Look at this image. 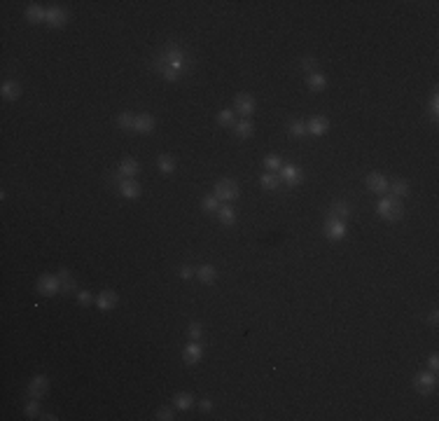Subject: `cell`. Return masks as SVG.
<instances>
[{"label":"cell","mask_w":439,"mask_h":421,"mask_svg":"<svg viewBox=\"0 0 439 421\" xmlns=\"http://www.w3.org/2000/svg\"><path fill=\"white\" fill-rule=\"evenodd\" d=\"M152 66L164 80L176 82L180 75H185V73L192 68V56L187 54L185 47H180V44H176V42H168L164 47V52L152 61Z\"/></svg>","instance_id":"6da1fadb"},{"label":"cell","mask_w":439,"mask_h":421,"mask_svg":"<svg viewBox=\"0 0 439 421\" xmlns=\"http://www.w3.org/2000/svg\"><path fill=\"white\" fill-rule=\"evenodd\" d=\"M376 208H379V216L383 218V220H388V222H397V220L404 218V204H402V199L393 197V194L383 197Z\"/></svg>","instance_id":"7a4b0ae2"},{"label":"cell","mask_w":439,"mask_h":421,"mask_svg":"<svg viewBox=\"0 0 439 421\" xmlns=\"http://www.w3.org/2000/svg\"><path fill=\"white\" fill-rule=\"evenodd\" d=\"M215 197H217L220 201H236L238 197H241V188H238L236 180H231V178H222V180H217L215 183Z\"/></svg>","instance_id":"3957f363"},{"label":"cell","mask_w":439,"mask_h":421,"mask_svg":"<svg viewBox=\"0 0 439 421\" xmlns=\"http://www.w3.org/2000/svg\"><path fill=\"white\" fill-rule=\"evenodd\" d=\"M234 110L238 112L241 117H250L255 115V110H257V101H255L253 94H236V99H234Z\"/></svg>","instance_id":"277c9868"},{"label":"cell","mask_w":439,"mask_h":421,"mask_svg":"<svg viewBox=\"0 0 439 421\" xmlns=\"http://www.w3.org/2000/svg\"><path fill=\"white\" fill-rule=\"evenodd\" d=\"M325 237L332 239V241H339V239H344V237H346V220L327 216V220H325Z\"/></svg>","instance_id":"5b68a950"},{"label":"cell","mask_w":439,"mask_h":421,"mask_svg":"<svg viewBox=\"0 0 439 421\" xmlns=\"http://www.w3.org/2000/svg\"><path fill=\"white\" fill-rule=\"evenodd\" d=\"M38 293L44 295V297H52V295L61 293V283L56 274H42L38 278Z\"/></svg>","instance_id":"8992f818"},{"label":"cell","mask_w":439,"mask_h":421,"mask_svg":"<svg viewBox=\"0 0 439 421\" xmlns=\"http://www.w3.org/2000/svg\"><path fill=\"white\" fill-rule=\"evenodd\" d=\"M413 386H416V391L421 395H430L437 388V377H434L432 372H418L416 379H413Z\"/></svg>","instance_id":"52a82bcc"},{"label":"cell","mask_w":439,"mask_h":421,"mask_svg":"<svg viewBox=\"0 0 439 421\" xmlns=\"http://www.w3.org/2000/svg\"><path fill=\"white\" fill-rule=\"evenodd\" d=\"M117 192L124 199H138L140 192H143V185L138 183V180H133V178H121V183L117 185Z\"/></svg>","instance_id":"ba28073f"},{"label":"cell","mask_w":439,"mask_h":421,"mask_svg":"<svg viewBox=\"0 0 439 421\" xmlns=\"http://www.w3.org/2000/svg\"><path fill=\"white\" fill-rule=\"evenodd\" d=\"M278 176H280V180L285 185H290V188H295V185H299L304 180V173L297 164H285V167L278 171Z\"/></svg>","instance_id":"9c48e42d"},{"label":"cell","mask_w":439,"mask_h":421,"mask_svg":"<svg viewBox=\"0 0 439 421\" xmlns=\"http://www.w3.org/2000/svg\"><path fill=\"white\" fill-rule=\"evenodd\" d=\"M68 19H70V14H68L66 7H59L54 5L52 10H47V24L54 28H61V26H66Z\"/></svg>","instance_id":"30bf717a"},{"label":"cell","mask_w":439,"mask_h":421,"mask_svg":"<svg viewBox=\"0 0 439 421\" xmlns=\"http://www.w3.org/2000/svg\"><path fill=\"white\" fill-rule=\"evenodd\" d=\"M367 188H369V192H374V194H385L388 192V178H385L383 173L372 171L367 176Z\"/></svg>","instance_id":"8fae6325"},{"label":"cell","mask_w":439,"mask_h":421,"mask_svg":"<svg viewBox=\"0 0 439 421\" xmlns=\"http://www.w3.org/2000/svg\"><path fill=\"white\" fill-rule=\"evenodd\" d=\"M47 391H50V379L44 377V375L33 377L31 384H28V395H31V398H42Z\"/></svg>","instance_id":"7c38bea8"},{"label":"cell","mask_w":439,"mask_h":421,"mask_svg":"<svg viewBox=\"0 0 439 421\" xmlns=\"http://www.w3.org/2000/svg\"><path fill=\"white\" fill-rule=\"evenodd\" d=\"M201 358H203V346L199 342H189L182 349V360H185L187 365H197Z\"/></svg>","instance_id":"4fadbf2b"},{"label":"cell","mask_w":439,"mask_h":421,"mask_svg":"<svg viewBox=\"0 0 439 421\" xmlns=\"http://www.w3.org/2000/svg\"><path fill=\"white\" fill-rule=\"evenodd\" d=\"M117 302H119V297H117L115 290H101L99 297H96V307H99L101 311H110V309H115Z\"/></svg>","instance_id":"5bb4252c"},{"label":"cell","mask_w":439,"mask_h":421,"mask_svg":"<svg viewBox=\"0 0 439 421\" xmlns=\"http://www.w3.org/2000/svg\"><path fill=\"white\" fill-rule=\"evenodd\" d=\"M327 129H329V120L323 115H315L306 122V131L311 136H323V133H327Z\"/></svg>","instance_id":"9a60e30c"},{"label":"cell","mask_w":439,"mask_h":421,"mask_svg":"<svg viewBox=\"0 0 439 421\" xmlns=\"http://www.w3.org/2000/svg\"><path fill=\"white\" fill-rule=\"evenodd\" d=\"M0 94H3L5 101H17L21 96V87H19L17 80H5L3 87H0Z\"/></svg>","instance_id":"2e32d148"},{"label":"cell","mask_w":439,"mask_h":421,"mask_svg":"<svg viewBox=\"0 0 439 421\" xmlns=\"http://www.w3.org/2000/svg\"><path fill=\"white\" fill-rule=\"evenodd\" d=\"M234 133H236L238 138H250V136L255 133V122L250 120V117L236 120V124H234Z\"/></svg>","instance_id":"e0dca14e"},{"label":"cell","mask_w":439,"mask_h":421,"mask_svg":"<svg viewBox=\"0 0 439 421\" xmlns=\"http://www.w3.org/2000/svg\"><path fill=\"white\" fill-rule=\"evenodd\" d=\"M133 131L152 133L154 131V117L150 115V112H140V115H136V127H133Z\"/></svg>","instance_id":"ac0fdd59"},{"label":"cell","mask_w":439,"mask_h":421,"mask_svg":"<svg viewBox=\"0 0 439 421\" xmlns=\"http://www.w3.org/2000/svg\"><path fill=\"white\" fill-rule=\"evenodd\" d=\"M26 19L31 24H42V21H47V10L42 5H38V3H31L26 7Z\"/></svg>","instance_id":"d6986e66"},{"label":"cell","mask_w":439,"mask_h":421,"mask_svg":"<svg viewBox=\"0 0 439 421\" xmlns=\"http://www.w3.org/2000/svg\"><path fill=\"white\" fill-rule=\"evenodd\" d=\"M351 213H353V208H351V204H348V201H334V204L329 206V213H327V216L346 220V218L351 216Z\"/></svg>","instance_id":"ffe728a7"},{"label":"cell","mask_w":439,"mask_h":421,"mask_svg":"<svg viewBox=\"0 0 439 421\" xmlns=\"http://www.w3.org/2000/svg\"><path fill=\"white\" fill-rule=\"evenodd\" d=\"M217 218H220V222H222L225 227H231V225L236 222V208H234V206H229V204L220 206Z\"/></svg>","instance_id":"44dd1931"},{"label":"cell","mask_w":439,"mask_h":421,"mask_svg":"<svg viewBox=\"0 0 439 421\" xmlns=\"http://www.w3.org/2000/svg\"><path fill=\"white\" fill-rule=\"evenodd\" d=\"M138 171H140V164H138L136 159H131V157H127V159L119 161V173L124 178H133Z\"/></svg>","instance_id":"7402d4cb"},{"label":"cell","mask_w":439,"mask_h":421,"mask_svg":"<svg viewBox=\"0 0 439 421\" xmlns=\"http://www.w3.org/2000/svg\"><path fill=\"white\" fill-rule=\"evenodd\" d=\"M306 84L311 91H323L327 87V78H325L323 73H311V75H306Z\"/></svg>","instance_id":"603a6c76"},{"label":"cell","mask_w":439,"mask_h":421,"mask_svg":"<svg viewBox=\"0 0 439 421\" xmlns=\"http://www.w3.org/2000/svg\"><path fill=\"white\" fill-rule=\"evenodd\" d=\"M197 276L201 283H213L217 278V269L213 265H201V267H197Z\"/></svg>","instance_id":"cb8c5ba5"},{"label":"cell","mask_w":439,"mask_h":421,"mask_svg":"<svg viewBox=\"0 0 439 421\" xmlns=\"http://www.w3.org/2000/svg\"><path fill=\"white\" fill-rule=\"evenodd\" d=\"M56 276H59V283H61V293H72L75 290V276L68 269H61Z\"/></svg>","instance_id":"d4e9b609"},{"label":"cell","mask_w":439,"mask_h":421,"mask_svg":"<svg viewBox=\"0 0 439 421\" xmlns=\"http://www.w3.org/2000/svg\"><path fill=\"white\" fill-rule=\"evenodd\" d=\"M388 190L393 192V197H397V199H402V197H409V183L406 180H393V183H388Z\"/></svg>","instance_id":"484cf974"},{"label":"cell","mask_w":439,"mask_h":421,"mask_svg":"<svg viewBox=\"0 0 439 421\" xmlns=\"http://www.w3.org/2000/svg\"><path fill=\"white\" fill-rule=\"evenodd\" d=\"M259 185H262L264 190H278V185H280V176H278V173L266 171V173H262V178H259Z\"/></svg>","instance_id":"4316f807"},{"label":"cell","mask_w":439,"mask_h":421,"mask_svg":"<svg viewBox=\"0 0 439 421\" xmlns=\"http://www.w3.org/2000/svg\"><path fill=\"white\" fill-rule=\"evenodd\" d=\"M173 405H176L178 410H189L194 405V395L187 393V391H182V393H176V398H173Z\"/></svg>","instance_id":"83f0119b"},{"label":"cell","mask_w":439,"mask_h":421,"mask_svg":"<svg viewBox=\"0 0 439 421\" xmlns=\"http://www.w3.org/2000/svg\"><path fill=\"white\" fill-rule=\"evenodd\" d=\"M157 167H159L161 173H166V176H168V173L176 171V161H173V157H170V155H159V157H157Z\"/></svg>","instance_id":"f1b7e54d"},{"label":"cell","mask_w":439,"mask_h":421,"mask_svg":"<svg viewBox=\"0 0 439 421\" xmlns=\"http://www.w3.org/2000/svg\"><path fill=\"white\" fill-rule=\"evenodd\" d=\"M287 131H290V136H295V138H304L306 136V122H302V120H292L290 124H287Z\"/></svg>","instance_id":"f546056e"},{"label":"cell","mask_w":439,"mask_h":421,"mask_svg":"<svg viewBox=\"0 0 439 421\" xmlns=\"http://www.w3.org/2000/svg\"><path fill=\"white\" fill-rule=\"evenodd\" d=\"M220 206L222 204H220V199L215 197V194H208V197H203L201 199V208L206 211V213H217Z\"/></svg>","instance_id":"4dcf8cb0"},{"label":"cell","mask_w":439,"mask_h":421,"mask_svg":"<svg viewBox=\"0 0 439 421\" xmlns=\"http://www.w3.org/2000/svg\"><path fill=\"white\" fill-rule=\"evenodd\" d=\"M117 124H119V129H133L136 127V115L133 112H119L117 115Z\"/></svg>","instance_id":"1f68e13d"},{"label":"cell","mask_w":439,"mask_h":421,"mask_svg":"<svg viewBox=\"0 0 439 421\" xmlns=\"http://www.w3.org/2000/svg\"><path fill=\"white\" fill-rule=\"evenodd\" d=\"M264 169H266V171H271V173H278L280 169H283V161H280L278 155H269L266 159H264Z\"/></svg>","instance_id":"d6a6232c"},{"label":"cell","mask_w":439,"mask_h":421,"mask_svg":"<svg viewBox=\"0 0 439 421\" xmlns=\"http://www.w3.org/2000/svg\"><path fill=\"white\" fill-rule=\"evenodd\" d=\"M217 122L222 124V127H234V124H236V112L234 110H222L217 115Z\"/></svg>","instance_id":"836d02e7"},{"label":"cell","mask_w":439,"mask_h":421,"mask_svg":"<svg viewBox=\"0 0 439 421\" xmlns=\"http://www.w3.org/2000/svg\"><path fill=\"white\" fill-rule=\"evenodd\" d=\"M187 335H189V339H192V342H201V337H203L201 323H197V321L189 323V330H187Z\"/></svg>","instance_id":"e575fe53"},{"label":"cell","mask_w":439,"mask_h":421,"mask_svg":"<svg viewBox=\"0 0 439 421\" xmlns=\"http://www.w3.org/2000/svg\"><path fill=\"white\" fill-rule=\"evenodd\" d=\"M302 68L306 71V75H311V73H318V61H315V56H304V59H302Z\"/></svg>","instance_id":"d590c367"},{"label":"cell","mask_w":439,"mask_h":421,"mask_svg":"<svg viewBox=\"0 0 439 421\" xmlns=\"http://www.w3.org/2000/svg\"><path fill=\"white\" fill-rule=\"evenodd\" d=\"M40 414V405H38V398H31L26 403V416H31V419H33V416H38Z\"/></svg>","instance_id":"8d00e7d4"},{"label":"cell","mask_w":439,"mask_h":421,"mask_svg":"<svg viewBox=\"0 0 439 421\" xmlns=\"http://www.w3.org/2000/svg\"><path fill=\"white\" fill-rule=\"evenodd\" d=\"M77 302L82 307H89V305H93L96 299H93V295L89 293V290H80V293H77Z\"/></svg>","instance_id":"74e56055"},{"label":"cell","mask_w":439,"mask_h":421,"mask_svg":"<svg viewBox=\"0 0 439 421\" xmlns=\"http://www.w3.org/2000/svg\"><path fill=\"white\" fill-rule=\"evenodd\" d=\"M154 419H159V421H173L176 416H173V410L170 407H161V410H157V416Z\"/></svg>","instance_id":"f35d334b"},{"label":"cell","mask_w":439,"mask_h":421,"mask_svg":"<svg viewBox=\"0 0 439 421\" xmlns=\"http://www.w3.org/2000/svg\"><path fill=\"white\" fill-rule=\"evenodd\" d=\"M437 112H439V99H437V91H434L432 101H430V115H432V120H437Z\"/></svg>","instance_id":"ab89813d"},{"label":"cell","mask_w":439,"mask_h":421,"mask_svg":"<svg viewBox=\"0 0 439 421\" xmlns=\"http://www.w3.org/2000/svg\"><path fill=\"white\" fill-rule=\"evenodd\" d=\"M194 274H197V269H192L189 265H182L180 267V278H192Z\"/></svg>","instance_id":"60d3db41"},{"label":"cell","mask_w":439,"mask_h":421,"mask_svg":"<svg viewBox=\"0 0 439 421\" xmlns=\"http://www.w3.org/2000/svg\"><path fill=\"white\" fill-rule=\"evenodd\" d=\"M428 365H430V370H432V372L439 367V356H437V354H430V358H428Z\"/></svg>","instance_id":"b9f144b4"},{"label":"cell","mask_w":439,"mask_h":421,"mask_svg":"<svg viewBox=\"0 0 439 421\" xmlns=\"http://www.w3.org/2000/svg\"><path fill=\"white\" fill-rule=\"evenodd\" d=\"M201 410H203V412H210V410H213V403H210L208 398H203V400H201Z\"/></svg>","instance_id":"7bdbcfd3"},{"label":"cell","mask_w":439,"mask_h":421,"mask_svg":"<svg viewBox=\"0 0 439 421\" xmlns=\"http://www.w3.org/2000/svg\"><path fill=\"white\" fill-rule=\"evenodd\" d=\"M428 321H430V325H437V321H439V311H432V314L428 316Z\"/></svg>","instance_id":"ee69618b"},{"label":"cell","mask_w":439,"mask_h":421,"mask_svg":"<svg viewBox=\"0 0 439 421\" xmlns=\"http://www.w3.org/2000/svg\"><path fill=\"white\" fill-rule=\"evenodd\" d=\"M42 419H44V421H56V419H59V416H52V414H44V416H42Z\"/></svg>","instance_id":"f6af8a7d"}]
</instances>
